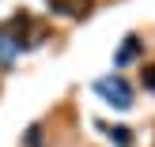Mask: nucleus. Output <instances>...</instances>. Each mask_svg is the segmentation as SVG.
<instances>
[{
	"mask_svg": "<svg viewBox=\"0 0 155 147\" xmlns=\"http://www.w3.org/2000/svg\"><path fill=\"white\" fill-rule=\"evenodd\" d=\"M27 30H30V15L19 11L15 19H8L4 27H0V49H4V53L23 49V45H27Z\"/></svg>",
	"mask_w": 155,
	"mask_h": 147,
	"instance_id": "1",
	"label": "nucleus"
},
{
	"mask_svg": "<svg viewBox=\"0 0 155 147\" xmlns=\"http://www.w3.org/2000/svg\"><path fill=\"white\" fill-rule=\"evenodd\" d=\"M144 87L155 91V64H151V68H144Z\"/></svg>",
	"mask_w": 155,
	"mask_h": 147,
	"instance_id": "6",
	"label": "nucleus"
},
{
	"mask_svg": "<svg viewBox=\"0 0 155 147\" xmlns=\"http://www.w3.org/2000/svg\"><path fill=\"white\" fill-rule=\"evenodd\" d=\"M45 4H49L53 11H61V15H72V19H80V15H87V11H91V4H95V0H45Z\"/></svg>",
	"mask_w": 155,
	"mask_h": 147,
	"instance_id": "3",
	"label": "nucleus"
},
{
	"mask_svg": "<svg viewBox=\"0 0 155 147\" xmlns=\"http://www.w3.org/2000/svg\"><path fill=\"white\" fill-rule=\"evenodd\" d=\"M110 140L117 143V147H133V136H129V128H114V132H110Z\"/></svg>",
	"mask_w": 155,
	"mask_h": 147,
	"instance_id": "5",
	"label": "nucleus"
},
{
	"mask_svg": "<svg viewBox=\"0 0 155 147\" xmlns=\"http://www.w3.org/2000/svg\"><path fill=\"white\" fill-rule=\"evenodd\" d=\"M136 49H140V42H136V38H129V45H125V49L117 53V64H125V60H133V57H136Z\"/></svg>",
	"mask_w": 155,
	"mask_h": 147,
	"instance_id": "4",
	"label": "nucleus"
},
{
	"mask_svg": "<svg viewBox=\"0 0 155 147\" xmlns=\"http://www.w3.org/2000/svg\"><path fill=\"white\" fill-rule=\"evenodd\" d=\"M98 94H106L110 106H117V110H129V106H133V91H129V83L121 79V75L102 79V83H98Z\"/></svg>",
	"mask_w": 155,
	"mask_h": 147,
	"instance_id": "2",
	"label": "nucleus"
}]
</instances>
